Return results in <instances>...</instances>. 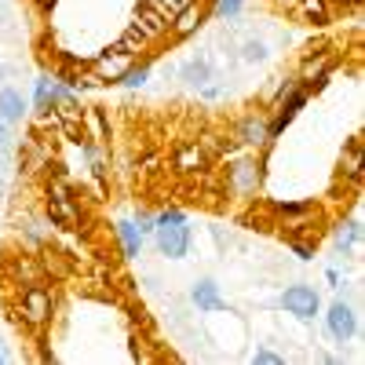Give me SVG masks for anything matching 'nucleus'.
Here are the masks:
<instances>
[{
    "mask_svg": "<svg viewBox=\"0 0 365 365\" xmlns=\"http://www.w3.org/2000/svg\"><path fill=\"white\" fill-rule=\"evenodd\" d=\"M154 241H158V252L168 259H182L190 252V227L187 216L179 208H165L154 216Z\"/></svg>",
    "mask_w": 365,
    "mask_h": 365,
    "instance_id": "nucleus-1",
    "label": "nucleus"
},
{
    "mask_svg": "<svg viewBox=\"0 0 365 365\" xmlns=\"http://www.w3.org/2000/svg\"><path fill=\"white\" fill-rule=\"evenodd\" d=\"M132 51H125L120 44H113V48H106L103 55H96L91 58V73L88 77H73V81H66L70 88H77V84H117L120 77L128 73V66H132Z\"/></svg>",
    "mask_w": 365,
    "mask_h": 365,
    "instance_id": "nucleus-2",
    "label": "nucleus"
},
{
    "mask_svg": "<svg viewBox=\"0 0 365 365\" xmlns=\"http://www.w3.org/2000/svg\"><path fill=\"white\" fill-rule=\"evenodd\" d=\"M19 314H22L26 325H34V329L48 325L51 314H55V292H51L48 285H41V282L29 285V289L22 292V299H19Z\"/></svg>",
    "mask_w": 365,
    "mask_h": 365,
    "instance_id": "nucleus-3",
    "label": "nucleus"
},
{
    "mask_svg": "<svg viewBox=\"0 0 365 365\" xmlns=\"http://www.w3.org/2000/svg\"><path fill=\"white\" fill-rule=\"evenodd\" d=\"M48 216H51V223L66 227V230H77L81 227V208H77L73 194L58 179L48 182Z\"/></svg>",
    "mask_w": 365,
    "mask_h": 365,
    "instance_id": "nucleus-4",
    "label": "nucleus"
},
{
    "mask_svg": "<svg viewBox=\"0 0 365 365\" xmlns=\"http://www.w3.org/2000/svg\"><path fill=\"white\" fill-rule=\"evenodd\" d=\"M307 99H311V88L307 84H296L292 91H289V96L278 103V113H274V120H270V125H267V139L274 143V139H278L289 125H292V120H296V113L303 110V106H307Z\"/></svg>",
    "mask_w": 365,
    "mask_h": 365,
    "instance_id": "nucleus-5",
    "label": "nucleus"
},
{
    "mask_svg": "<svg viewBox=\"0 0 365 365\" xmlns=\"http://www.w3.org/2000/svg\"><path fill=\"white\" fill-rule=\"evenodd\" d=\"M282 307L289 314H296L299 322H314L318 311H322V299H318V289L314 285H289L282 292Z\"/></svg>",
    "mask_w": 365,
    "mask_h": 365,
    "instance_id": "nucleus-6",
    "label": "nucleus"
},
{
    "mask_svg": "<svg viewBox=\"0 0 365 365\" xmlns=\"http://www.w3.org/2000/svg\"><path fill=\"white\" fill-rule=\"evenodd\" d=\"M325 329H329V336L336 340V344H347L354 332H358V314H354V307H347V303H332L329 307V314H325Z\"/></svg>",
    "mask_w": 365,
    "mask_h": 365,
    "instance_id": "nucleus-7",
    "label": "nucleus"
},
{
    "mask_svg": "<svg viewBox=\"0 0 365 365\" xmlns=\"http://www.w3.org/2000/svg\"><path fill=\"white\" fill-rule=\"evenodd\" d=\"M332 63H336V55H332V51L307 55V58H303V66H299V84H307V88H314V91H318V88H325Z\"/></svg>",
    "mask_w": 365,
    "mask_h": 365,
    "instance_id": "nucleus-8",
    "label": "nucleus"
},
{
    "mask_svg": "<svg viewBox=\"0 0 365 365\" xmlns=\"http://www.w3.org/2000/svg\"><path fill=\"white\" fill-rule=\"evenodd\" d=\"M132 26L139 29L146 41H154V37H161L165 29L172 26V19H168L165 11H154V0H146V4L135 8V22H132Z\"/></svg>",
    "mask_w": 365,
    "mask_h": 365,
    "instance_id": "nucleus-9",
    "label": "nucleus"
},
{
    "mask_svg": "<svg viewBox=\"0 0 365 365\" xmlns=\"http://www.w3.org/2000/svg\"><path fill=\"white\" fill-rule=\"evenodd\" d=\"M190 299H194V307L205 311V314H220V311H227V299L220 296V285L212 282V278H201V282L190 289Z\"/></svg>",
    "mask_w": 365,
    "mask_h": 365,
    "instance_id": "nucleus-10",
    "label": "nucleus"
},
{
    "mask_svg": "<svg viewBox=\"0 0 365 365\" xmlns=\"http://www.w3.org/2000/svg\"><path fill=\"white\" fill-rule=\"evenodd\" d=\"M256 187H259V165L256 161H237L230 168V190L237 197H252Z\"/></svg>",
    "mask_w": 365,
    "mask_h": 365,
    "instance_id": "nucleus-11",
    "label": "nucleus"
},
{
    "mask_svg": "<svg viewBox=\"0 0 365 365\" xmlns=\"http://www.w3.org/2000/svg\"><path fill=\"white\" fill-rule=\"evenodd\" d=\"M208 161H205V150L201 146H194V143H187V146H179L175 150V158H172V168L179 172V175H190V172H201Z\"/></svg>",
    "mask_w": 365,
    "mask_h": 365,
    "instance_id": "nucleus-12",
    "label": "nucleus"
},
{
    "mask_svg": "<svg viewBox=\"0 0 365 365\" xmlns=\"http://www.w3.org/2000/svg\"><path fill=\"white\" fill-rule=\"evenodd\" d=\"M26 113V99L19 88H0V120L4 125H11V120H22Z\"/></svg>",
    "mask_w": 365,
    "mask_h": 365,
    "instance_id": "nucleus-13",
    "label": "nucleus"
},
{
    "mask_svg": "<svg viewBox=\"0 0 365 365\" xmlns=\"http://www.w3.org/2000/svg\"><path fill=\"white\" fill-rule=\"evenodd\" d=\"M201 22H205V11H201L197 4H187V8H182V11L172 19V26H168V29H172L175 37H190L194 29H201Z\"/></svg>",
    "mask_w": 365,
    "mask_h": 365,
    "instance_id": "nucleus-14",
    "label": "nucleus"
},
{
    "mask_svg": "<svg viewBox=\"0 0 365 365\" xmlns=\"http://www.w3.org/2000/svg\"><path fill=\"white\" fill-rule=\"evenodd\" d=\"M117 237H120V249H125V259H135L143 252V234L135 220H120L117 223Z\"/></svg>",
    "mask_w": 365,
    "mask_h": 365,
    "instance_id": "nucleus-15",
    "label": "nucleus"
},
{
    "mask_svg": "<svg viewBox=\"0 0 365 365\" xmlns=\"http://www.w3.org/2000/svg\"><path fill=\"white\" fill-rule=\"evenodd\" d=\"M237 139L245 143V146H263V143H270V139H267V125H263L259 117H245V120H241Z\"/></svg>",
    "mask_w": 365,
    "mask_h": 365,
    "instance_id": "nucleus-16",
    "label": "nucleus"
},
{
    "mask_svg": "<svg viewBox=\"0 0 365 365\" xmlns=\"http://www.w3.org/2000/svg\"><path fill=\"white\" fill-rule=\"evenodd\" d=\"M208 77H212V66L205 63V58H190V63L182 66V81H187V84H197L201 88Z\"/></svg>",
    "mask_w": 365,
    "mask_h": 365,
    "instance_id": "nucleus-17",
    "label": "nucleus"
},
{
    "mask_svg": "<svg viewBox=\"0 0 365 365\" xmlns=\"http://www.w3.org/2000/svg\"><path fill=\"white\" fill-rule=\"evenodd\" d=\"M299 11L307 15V22L325 26L329 22V0H299Z\"/></svg>",
    "mask_w": 365,
    "mask_h": 365,
    "instance_id": "nucleus-18",
    "label": "nucleus"
},
{
    "mask_svg": "<svg viewBox=\"0 0 365 365\" xmlns=\"http://www.w3.org/2000/svg\"><path fill=\"white\" fill-rule=\"evenodd\" d=\"M344 172H347L354 182L361 179V139H351L347 154H344Z\"/></svg>",
    "mask_w": 365,
    "mask_h": 365,
    "instance_id": "nucleus-19",
    "label": "nucleus"
},
{
    "mask_svg": "<svg viewBox=\"0 0 365 365\" xmlns=\"http://www.w3.org/2000/svg\"><path fill=\"white\" fill-rule=\"evenodd\" d=\"M146 81H150V63H139V66L132 63V66H128V73L120 77L117 84H125V88H143Z\"/></svg>",
    "mask_w": 365,
    "mask_h": 365,
    "instance_id": "nucleus-20",
    "label": "nucleus"
},
{
    "mask_svg": "<svg viewBox=\"0 0 365 365\" xmlns=\"http://www.w3.org/2000/svg\"><path fill=\"white\" fill-rule=\"evenodd\" d=\"M81 120L91 128V139H106V128H103V113L99 110H84L81 113Z\"/></svg>",
    "mask_w": 365,
    "mask_h": 365,
    "instance_id": "nucleus-21",
    "label": "nucleus"
},
{
    "mask_svg": "<svg viewBox=\"0 0 365 365\" xmlns=\"http://www.w3.org/2000/svg\"><path fill=\"white\" fill-rule=\"evenodd\" d=\"M241 8H245V0H216V4H212V11H216L220 19H234Z\"/></svg>",
    "mask_w": 365,
    "mask_h": 365,
    "instance_id": "nucleus-22",
    "label": "nucleus"
},
{
    "mask_svg": "<svg viewBox=\"0 0 365 365\" xmlns=\"http://www.w3.org/2000/svg\"><path fill=\"white\" fill-rule=\"evenodd\" d=\"M252 365H285V358H282V354H274L270 347H259V351L252 354Z\"/></svg>",
    "mask_w": 365,
    "mask_h": 365,
    "instance_id": "nucleus-23",
    "label": "nucleus"
},
{
    "mask_svg": "<svg viewBox=\"0 0 365 365\" xmlns=\"http://www.w3.org/2000/svg\"><path fill=\"white\" fill-rule=\"evenodd\" d=\"M245 58H249V63H263V58H267V48H263L259 41H249V44H245Z\"/></svg>",
    "mask_w": 365,
    "mask_h": 365,
    "instance_id": "nucleus-24",
    "label": "nucleus"
},
{
    "mask_svg": "<svg viewBox=\"0 0 365 365\" xmlns=\"http://www.w3.org/2000/svg\"><path fill=\"white\" fill-rule=\"evenodd\" d=\"M292 249L299 259H314V245H307V241H292Z\"/></svg>",
    "mask_w": 365,
    "mask_h": 365,
    "instance_id": "nucleus-25",
    "label": "nucleus"
},
{
    "mask_svg": "<svg viewBox=\"0 0 365 365\" xmlns=\"http://www.w3.org/2000/svg\"><path fill=\"white\" fill-rule=\"evenodd\" d=\"M37 4H41V8H44V11H51V8H55V4H58V0H37Z\"/></svg>",
    "mask_w": 365,
    "mask_h": 365,
    "instance_id": "nucleus-26",
    "label": "nucleus"
},
{
    "mask_svg": "<svg viewBox=\"0 0 365 365\" xmlns=\"http://www.w3.org/2000/svg\"><path fill=\"white\" fill-rule=\"evenodd\" d=\"M0 139H4V120H0Z\"/></svg>",
    "mask_w": 365,
    "mask_h": 365,
    "instance_id": "nucleus-27",
    "label": "nucleus"
},
{
    "mask_svg": "<svg viewBox=\"0 0 365 365\" xmlns=\"http://www.w3.org/2000/svg\"><path fill=\"white\" fill-rule=\"evenodd\" d=\"M0 361H4V351H0Z\"/></svg>",
    "mask_w": 365,
    "mask_h": 365,
    "instance_id": "nucleus-28",
    "label": "nucleus"
},
{
    "mask_svg": "<svg viewBox=\"0 0 365 365\" xmlns=\"http://www.w3.org/2000/svg\"><path fill=\"white\" fill-rule=\"evenodd\" d=\"M282 4H292V0H282Z\"/></svg>",
    "mask_w": 365,
    "mask_h": 365,
    "instance_id": "nucleus-29",
    "label": "nucleus"
},
{
    "mask_svg": "<svg viewBox=\"0 0 365 365\" xmlns=\"http://www.w3.org/2000/svg\"><path fill=\"white\" fill-rule=\"evenodd\" d=\"M0 77H4V70H0Z\"/></svg>",
    "mask_w": 365,
    "mask_h": 365,
    "instance_id": "nucleus-30",
    "label": "nucleus"
}]
</instances>
